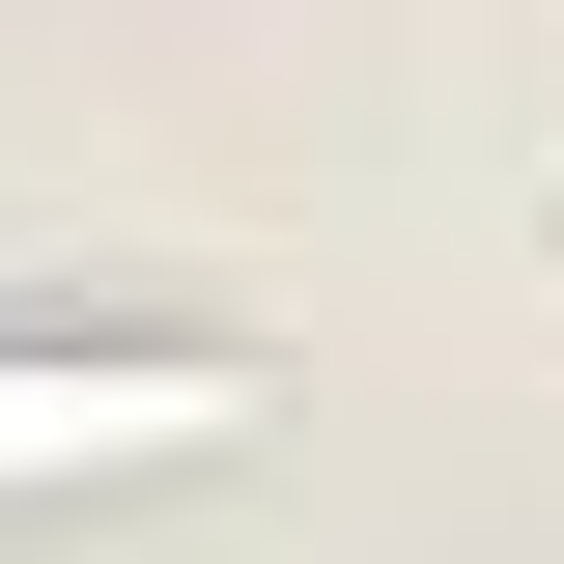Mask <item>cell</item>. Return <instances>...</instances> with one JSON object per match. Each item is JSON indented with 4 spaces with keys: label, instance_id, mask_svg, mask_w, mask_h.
<instances>
[{
    "label": "cell",
    "instance_id": "obj_1",
    "mask_svg": "<svg viewBox=\"0 0 564 564\" xmlns=\"http://www.w3.org/2000/svg\"><path fill=\"white\" fill-rule=\"evenodd\" d=\"M226 367H0V480H85V452H198Z\"/></svg>",
    "mask_w": 564,
    "mask_h": 564
}]
</instances>
